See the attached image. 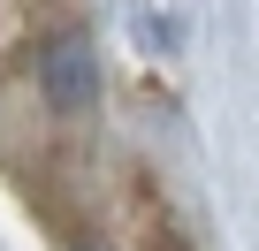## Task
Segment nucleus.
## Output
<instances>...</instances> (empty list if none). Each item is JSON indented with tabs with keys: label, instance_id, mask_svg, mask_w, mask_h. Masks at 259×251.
<instances>
[{
	"label": "nucleus",
	"instance_id": "f257e3e1",
	"mask_svg": "<svg viewBox=\"0 0 259 251\" xmlns=\"http://www.w3.org/2000/svg\"><path fill=\"white\" fill-rule=\"evenodd\" d=\"M46 99H54L61 114H84V107L99 99V54H92L84 38H61V46L46 54Z\"/></svg>",
	"mask_w": 259,
	"mask_h": 251
}]
</instances>
